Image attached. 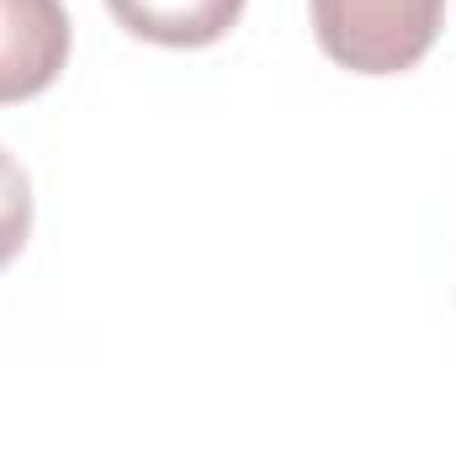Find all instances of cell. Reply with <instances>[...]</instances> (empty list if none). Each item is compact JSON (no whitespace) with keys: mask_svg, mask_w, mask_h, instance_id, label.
<instances>
[{"mask_svg":"<svg viewBox=\"0 0 456 451\" xmlns=\"http://www.w3.org/2000/svg\"><path fill=\"white\" fill-rule=\"evenodd\" d=\"M314 37L350 75H403L414 70L446 21V0H308Z\"/></svg>","mask_w":456,"mask_h":451,"instance_id":"cell-1","label":"cell"},{"mask_svg":"<svg viewBox=\"0 0 456 451\" xmlns=\"http://www.w3.org/2000/svg\"><path fill=\"white\" fill-rule=\"evenodd\" d=\"M69 64L64 0H0V107L43 96Z\"/></svg>","mask_w":456,"mask_h":451,"instance_id":"cell-2","label":"cell"},{"mask_svg":"<svg viewBox=\"0 0 456 451\" xmlns=\"http://www.w3.org/2000/svg\"><path fill=\"white\" fill-rule=\"evenodd\" d=\"M122 32L159 48H208L224 43L244 16V0H107Z\"/></svg>","mask_w":456,"mask_h":451,"instance_id":"cell-3","label":"cell"},{"mask_svg":"<svg viewBox=\"0 0 456 451\" xmlns=\"http://www.w3.org/2000/svg\"><path fill=\"white\" fill-rule=\"evenodd\" d=\"M32 239V176L16 154L0 149V271Z\"/></svg>","mask_w":456,"mask_h":451,"instance_id":"cell-4","label":"cell"}]
</instances>
